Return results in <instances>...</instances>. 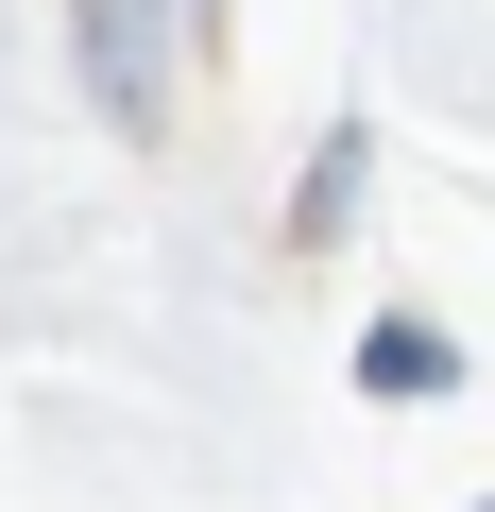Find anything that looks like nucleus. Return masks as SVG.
I'll return each instance as SVG.
<instances>
[{
    "instance_id": "f257e3e1",
    "label": "nucleus",
    "mask_w": 495,
    "mask_h": 512,
    "mask_svg": "<svg viewBox=\"0 0 495 512\" xmlns=\"http://www.w3.org/2000/svg\"><path fill=\"white\" fill-rule=\"evenodd\" d=\"M86 35V103L120 137H171V52H188V0H69Z\"/></svg>"
},
{
    "instance_id": "f03ea898",
    "label": "nucleus",
    "mask_w": 495,
    "mask_h": 512,
    "mask_svg": "<svg viewBox=\"0 0 495 512\" xmlns=\"http://www.w3.org/2000/svg\"><path fill=\"white\" fill-rule=\"evenodd\" d=\"M444 376H461V342H444V325H376V342H359V393H393V410H427Z\"/></svg>"
},
{
    "instance_id": "7ed1b4c3",
    "label": "nucleus",
    "mask_w": 495,
    "mask_h": 512,
    "mask_svg": "<svg viewBox=\"0 0 495 512\" xmlns=\"http://www.w3.org/2000/svg\"><path fill=\"white\" fill-rule=\"evenodd\" d=\"M359 171H376V137L342 120V137L308 154V205H291V239H342V205H359Z\"/></svg>"
},
{
    "instance_id": "20e7f679",
    "label": "nucleus",
    "mask_w": 495,
    "mask_h": 512,
    "mask_svg": "<svg viewBox=\"0 0 495 512\" xmlns=\"http://www.w3.org/2000/svg\"><path fill=\"white\" fill-rule=\"evenodd\" d=\"M188 35H222V0H188Z\"/></svg>"
}]
</instances>
